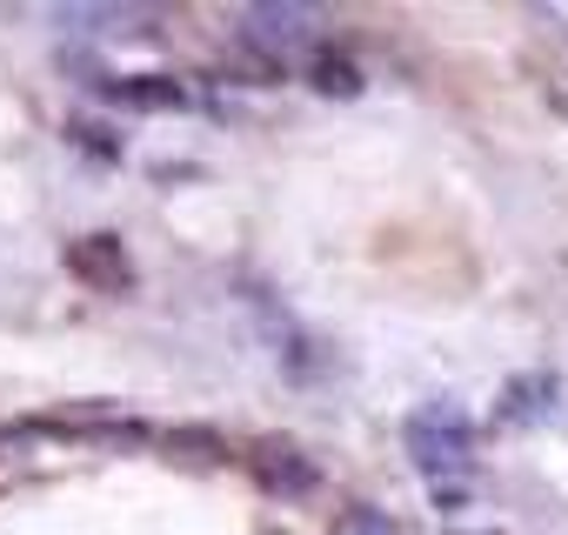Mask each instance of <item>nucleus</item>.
Listing matches in <instances>:
<instances>
[{
	"mask_svg": "<svg viewBox=\"0 0 568 535\" xmlns=\"http://www.w3.org/2000/svg\"><path fill=\"white\" fill-rule=\"evenodd\" d=\"M121 101H181V88H168V81H128V88H114Z\"/></svg>",
	"mask_w": 568,
	"mask_h": 535,
	"instance_id": "nucleus-1",
	"label": "nucleus"
}]
</instances>
